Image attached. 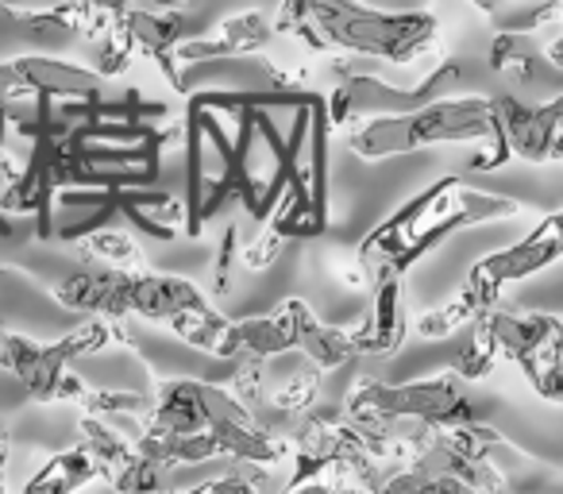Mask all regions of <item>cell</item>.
<instances>
[{
  "instance_id": "7a4b0ae2",
  "label": "cell",
  "mask_w": 563,
  "mask_h": 494,
  "mask_svg": "<svg viewBox=\"0 0 563 494\" xmlns=\"http://www.w3.org/2000/svg\"><path fill=\"white\" fill-rule=\"evenodd\" d=\"M243 97L189 94L186 124V235H201L205 224L232 197L235 132H240Z\"/></svg>"
},
{
  "instance_id": "f1b7e54d",
  "label": "cell",
  "mask_w": 563,
  "mask_h": 494,
  "mask_svg": "<svg viewBox=\"0 0 563 494\" xmlns=\"http://www.w3.org/2000/svg\"><path fill=\"white\" fill-rule=\"evenodd\" d=\"M78 406H86V414H132V417H151L155 409V394H143V391H89L78 398Z\"/></svg>"
},
{
  "instance_id": "30bf717a",
  "label": "cell",
  "mask_w": 563,
  "mask_h": 494,
  "mask_svg": "<svg viewBox=\"0 0 563 494\" xmlns=\"http://www.w3.org/2000/svg\"><path fill=\"white\" fill-rule=\"evenodd\" d=\"M494 124L506 135L509 155L525 163H555L563 155V97L555 94L544 105H521L517 97H490Z\"/></svg>"
},
{
  "instance_id": "7c38bea8",
  "label": "cell",
  "mask_w": 563,
  "mask_h": 494,
  "mask_svg": "<svg viewBox=\"0 0 563 494\" xmlns=\"http://www.w3.org/2000/svg\"><path fill=\"white\" fill-rule=\"evenodd\" d=\"M471 329L483 332V340L494 348L498 360L521 363L525 355H532L540 344L563 337V325L555 314H514V309L490 306L483 314L471 317Z\"/></svg>"
},
{
  "instance_id": "e0dca14e",
  "label": "cell",
  "mask_w": 563,
  "mask_h": 494,
  "mask_svg": "<svg viewBox=\"0 0 563 494\" xmlns=\"http://www.w3.org/2000/svg\"><path fill=\"white\" fill-rule=\"evenodd\" d=\"M209 306L201 290H197L189 278L178 275H155V271H132V286H128V309L143 321H174L178 314H189V309Z\"/></svg>"
},
{
  "instance_id": "277c9868",
  "label": "cell",
  "mask_w": 563,
  "mask_h": 494,
  "mask_svg": "<svg viewBox=\"0 0 563 494\" xmlns=\"http://www.w3.org/2000/svg\"><path fill=\"white\" fill-rule=\"evenodd\" d=\"M467 86H471V66L463 58L437 63L413 89H398L390 81L375 78V74H340L324 109H329V124L336 128V124H355V120H367V117H390V112L421 109V105L440 101V97L463 94Z\"/></svg>"
},
{
  "instance_id": "9c48e42d",
  "label": "cell",
  "mask_w": 563,
  "mask_h": 494,
  "mask_svg": "<svg viewBox=\"0 0 563 494\" xmlns=\"http://www.w3.org/2000/svg\"><path fill=\"white\" fill-rule=\"evenodd\" d=\"M294 81L271 63V58L255 55V51H240V55H212L197 58V63H178L174 74V94H274V89H290Z\"/></svg>"
},
{
  "instance_id": "4dcf8cb0",
  "label": "cell",
  "mask_w": 563,
  "mask_h": 494,
  "mask_svg": "<svg viewBox=\"0 0 563 494\" xmlns=\"http://www.w3.org/2000/svg\"><path fill=\"white\" fill-rule=\"evenodd\" d=\"M132 55H135V43L128 35V28L120 24V17L109 24V32L101 35V47H97V66L93 70L101 78H120V74L132 66Z\"/></svg>"
},
{
  "instance_id": "d6986e66",
  "label": "cell",
  "mask_w": 563,
  "mask_h": 494,
  "mask_svg": "<svg viewBox=\"0 0 563 494\" xmlns=\"http://www.w3.org/2000/svg\"><path fill=\"white\" fill-rule=\"evenodd\" d=\"M12 70L24 81V89L43 97H97L104 94V78L89 66L66 63L55 55H20L12 58Z\"/></svg>"
},
{
  "instance_id": "83f0119b",
  "label": "cell",
  "mask_w": 563,
  "mask_h": 494,
  "mask_svg": "<svg viewBox=\"0 0 563 494\" xmlns=\"http://www.w3.org/2000/svg\"><path fill=\"white\" fill-rule=\"evenodd\" d=\"M174 332H178L186 344L201 348V352H220V340H224V329H228V317L217 314L212 306H201V309H189V314H178L174 321H166Z\"/></svg>"
},
{
  "instance_id": "d6a6232c",
  "label": "cell",
  "mask_w": 563,
  "mask_h": 494,
  "mask_svg": "<svg viewBox=\"0 0 563 494\" xmlns=\"http://www.w3.org/2000/svg\"><path fill=\"white\" fill-rule=\"evenodd\" d=\"M471 317H475V306H471L467 290H460L452 301H444V306L432 309L429 317H421L417 332H421V337H444V332H455L460 325H467Z\"/></svg>"
},
{
  "instance_id": "ba28073f",
  "label": "cell",
  "mask_w": 563,
  "mask_h": 494,
  "mask_svg": "<svg viewBox=\"0 0 563 494\" xmlns=\"http://www.w3.org/2000/svg\"><path fill=\"white\" fill-rule=\"evenodd\" d=\"M560 255H563V217L560 212H548V217H540L537 224H532L529 235H521V240L501 248V252L483 255V260L467 271L463 290H467L475 314H483V309L498 306L501 290H506L509 283L540 275L544 267L560 263Z\"/></svg>"
},
{
  "instance_id": "e575fe53",
  "label": "cell",
  "mask_w": 563,
  "mask_h": 494,
  "mask_svg": "<svg viewBox=\"0 0 563 494\" xmlns=\"http://www.w3.org/2000/svg\"><path fill=\"white\" fill-rule=\"evenodd\" d=\"M494 367H498V355H494V348L483 340V332L475 329L471 344L463 348L460 360H455V375H460V378H486Z\"/></svg>"
},
{
  "instance_id": "603a6c76",
  "label": "cell",
  "mask_w": 563,
  "mask_h": 494,
  "mask_svg": "<svg viewBox=\"0 0 563 494\" xmlns=\"http://www.w3.org/2000/svg\"><path fill=\"white\" fill-rule=\"evenodd\" d=\"M93 479H104V468L86 452V444L66 448V452L51 455L32 479H27V491H74V486H86Z\"/></svg>"
},
{
  "instance_id": "8992f818",
  "label": "cell",
  "mask_w": 563,
  "mask_h": 494,
  "mask_svg": "<svg viewBox=\"0 0 563 494\" xmlns=\"http://www.w3.org/2000/svg\"><path fill=\"white\" fill-rule=\"evenodd\" d=\"M344 409L375 417H413V421H424L432 429L475 421V406H471L460 375H432L417 378V383H375V378H367V383L355 386Z\"/></svg>"
},
{
  "instance_id": "8fae6325",
  "label": "cell",
  "mask_w": 563,
  "mask_h": 494,
  "mask_svg": "<svg viewBox=\"0 0 563 494\" xmlns=\"http://www.w3.org/2000/svg\"><path fill=\"white\" fill-rule=\"evenodd\" d=\"M128 286H132V271L81 260L78 267L58 278L51 294H55L58 306L74 309V314H93V317L120 321V317L132 314L128 309Z\"/></svg>"
},
{
  "instance_id": "b9f144b4",
  "label": "cell",
  "mask_w": 563,
  "mask_h": 494,
  "mask_svg": "<svg viewBox=\"0 0 563 494\" xmlns=\"http://www.w3.org/2000/svg\"><path fill=\"white\" fill-rule=\"evenodd\" d=\"M9 444H0V486H4V479H9Z\"/></svg>"
},
{
  "instance_id": "6da1fadb",
  "label": "cell",
  "mask_w": 563,
  "mask_h": 494,
  "mask_svg": "<svg viewBox=\"0 0 563 494\" xmlns=\"http://www.w3.org/2000/svg\"><path fill=\"white\" fill-rule=\"evenodd\" d=\"M278 32L313 51H347L390 66H409L437 47L432 12H386L360 0H282Z\"/></svg>"
},
{
  "instance_id": "d4e9b609",
  "label": "cell",
  "mask_w": 563,
  "mask_h": 494,
  "mask_svg": "<svg viewBox=\"0 0 563 494\" xmlns=\"http://www.w3.org/2000/svg\"><path fill=\"white\" fill-rule=\"evenodd\" d=\"M78 248V260H93V263H104V267H124V271H140L143 267V252L135 235L128 232H117V228H93L86 232L81 240H74Z\"/></svg>"
},
{
  "instance_id": "ac0fdd59",
  "label": "cell",
  "mask_w": 563,
  "mask_h": 494,
  "mask_svg": "<svg viewBox=\"0 0 563 494\" xmlns=\"http://www.w3.org/2000/svg\"><path fill=\"white\" fill-rule=\"evenodd\" d=\"M120 24L128 28L135 51H143L147 58H155V66L163 70L166 86H174V74H178V63L170 58L174 43L186 40V20H181V9H155V4H128L120 12Z\"/></svg>"
},
{
  "instance_id": "8d00e7d4",
  "label": "cell",
  "mask_w": 563,
  "mask_h": 494,
  "mask_svg": "<svg viewBox=\"0 0 563 494\" xmlns=\"http://www.w3.org/2000/svg\"><path fill=\"white\" fill-rule=\"evenodd\" d=\"M282 248H286V240H282L278 232H271V228L263 224L255 232V240H251L247 248H243V263H247V267H255V271H263V267H271V263L278 260Z\"/></svg>"
},
{
  "instance_id": "2e32d148",
  "label": "cell",
  "mask_w": 563,
  "mask_h": 494,
  "mask_svg": "<svg viewBox=\"0 0 563 494\" xmlns=\"http://www.w3.org/2000/svg\"><path fill=\"white\" fill-rule=\"evenodd\" d=\"M117 217H124L132 228H140L151 240H178L186 232V201L170 194L158 182H143V186H120Z\"/></svg>"
},
{
  "instance_id": "7402d4cb",
  "label": "cell",
  "mask_w": 563,
  "mask_h": 494,
  "mask_svg": "<svg viewBox=\"0 0 563 494\" xmlns=\"http://www.w3.org/2000/svg\"><path fill=\"white\" fill-rule=\"evenodd\" d=\"M294 348H301L321 371H336L360 355L355 352L352 332L336 329V325H324L321 317L309 309V301H301V298H298V344Z\"/></svg>"
},
{
  "instance_id": "9a60e30c",
  "label": "cell",
  "mask_w": 563,
  "mask_h": 494,
  "mask_svg": "<svg viewBox=\"0 0 563 494\" xmlns=\"http://www.w3.org/2000/svg\"><path fill=\"white\" fill-rule=\"evenodd\" d=\"M375 301L371 314L363 317L360 329H352L355 352L360 355H394L409 337V314H406V275H386L383 283L371 286Z\"/></svg>"
},
{
  "instance_id": "836d02e7",
  "label": "cell",
  "mask_w": 563,
  "mask_h": 494,
  "mask_svg": "<svg viewBox=\"0 0 563 494\" xmlns=\"http://www.w3.org/2000/svg\"><path fill=\"white\" fill-rule=\"evenodd\" d=\"M313 402H317V375H298L282 386V391H274L271 406L286 417H298V414H306Z\"/></svg>"
},
{
  "instance_id": "f35d334b",
  "label": "cell",
  "mask_w": 563,
  "mask_h": 494,
  "mask_svg": "<svg viewBox=\"0 0 563 494\" xmlns=\"http://www.w3.org/2000/svg\"><path fill=\"white\" fill-rule=\"evenodd\" d=\"M20 94H32V89H24V81L16 78L12 63H0V109H4L9 101H16Z\"/></svg>"
},
{
  "instance_id": "f546056e",
  "label": "cell",
  "mask_w": 563,
  "mask_h": 494,
  "mask_svg": "<svg viewBox=\"0 0 563 494\" xmlns=\"http://www.w3.org/2000/svg\"><path fill=\"white\" fill-rule=\"evenodd\" d=\"M455 201H460L467 224H486V220H509L521 212V205L509 201V197L486 194V189H471V186H455Z\"/></svg>"
},
{
  "instance_id": "4fadbf2b",
  "label": "cell",
  "mask_w": 563,
  "mask_h": 494,
  "mask_svg": "<svg viewBox=\"0 0 563 494\" xmlns=\"http://www.w3.org/2000/svg\"><path fill=\"white\" fill-rule=\"evenodd\" d=\"M120 186H93V182H66L51 197V240H81L93 228L117 217Z\"/></svg>"
},
{
  "instance_id": "cb8c5ba5",
  "label": "cell",
  "mask_w": 563,
  "mask_h": 494,
  "mask_svg": "<svg viewBox=\"0 0 563 494\" xmlns=\"http://www.w3.org/2000/svg\"><path fill=\"white\" fill-rule=\"evenodd\" d=\"M212 440H217V452L228 455V460H251V463H274L286 444L271 440V432L263 425H232V421H217L209 425Z\"/></svg>"
},
{
  "instance_id": "ffe728a7",
  "label": "cell",
  "mask_w": 563,
  "mask_h": 494,
  "mask_svg": "<svg viewBox=\"0 0 563 494\" xmlns=\"http://www.w3.org/2000/svg\"><path fill=\"white\" fill-rule=\"evenodd\" d=\"M274 28L263 12H240V17H228L217 28V35H205V40H178L170 51L174 63H197V58L212 55H240V51H263L271 43Z\"/></svg>"
},
{
  "instance_id": "4316f807",
  "label": "cell",
  "mask_w": 563,
  "mask_h": 494,
  "mask_svg": "<svg viewBox=\"0 0 563 494\" xmlns=\"http://www.w3.org/2000/svg\"><path fill=\"white\" fill-rule=\"evenodd\" d=\"M560 348H563V337L548 340V344H540L532 355H525L517 367H521V375L529 378V386L540 394L544 402H560L563 394V360H560Z\"/></svg>"
},
{
  "instance_id": "ab89813d",
  "label": "cell",
  "mask_w": 563,
  "mask_h": 494,
  "mask_svg": "<svg viewBox=\"0 0 563 494\" xmlns=\"http://www.w3.org/2000/svg\"><path fill=\"white\" fill-rule=\"evenodd\" d=\"M86 4H93L97 12H109V17H120V12H124L132 0H86Z\"/></svg>"
},
{
  "instance_id": "3957f363",
  "label": "cell",
  "mask_w": 563,
  "mask_h": 494,
  "mask_svg": "<svg viewBox=\"0 0 563 494\" xmlns=\"http://www.w3.org/2000/svg\"><path fill=\"white\" fill-rule=\"evenodd\" d=\"M360 124V120H355ZM498 132L490 97H440L421 109L367 117L355 132H347V147L367 163L394 155H409L429 143H478Z\"/></svg>"
},
{
  "instance_id": "d590c367",
  "label": "cell",
  "mask_w": 563,
  "mask_h": 494,
  "mask_svg": "<svg viewBox=\"0 0 563 494\" xmlns=\"http://www.w3.org/2000/svg\"><path fill=\"white\" fill-rule=\"evenodd\" d=\"M235 243H240V232H235V224H228V228H224V235H220L217 260H212V290H217V298H228V294H232V260H235Z\"/></svg>"
},
{
  "instance_id": "52a82bcc",
  "label": "cell",
  "mask_w": 563,
  "mask_h": 494,
  "mask_svg": "<svg viewBox=\"0 0 563 494\" xmlns=\"http://www.w3.org/2000/svg\"><path fill=\"white\" fill-rule=\"evenodd\" d=\"M112 337H117V329H112L109 317H93V321L78 325L74 332L58 337L55 344H35V340L4 329L0 332V367L9 371V375H16L27 394L51 402L66 363L81 360V355L104 352L112 344Z\"/></svg>"
},
{
  "instance_id": "44dd1931",
  "label": "cell",
  "mask_w": 563,
  "mask_h": 494,
  "mask_svg": "<svg viewBox=\"0 0 563 494\" xmlns=\"http://www.w3.org/2000/svg\"><path fill=\"white\" fill-rule=\"evenodd\" d=\"M490 70L498 74H517L525 81H544L560 78V66L548 58V51L540 47V40L532 32H498L490 43Z\"/></svg>"
},
{
  "instance_id": "5b68a950",
  "label": "cell",
  "mask_w": 563,
  "mask_h": 494,
  "mask_svg": "<svg viewBox=\"0 0 563 494\" xmlns=\"http://www.w3.org/2000/svg\"><path fill=\"white\" fill-rule=\"evenodd\" d=\"M286 132L274 124V117L263 109L258 94L243 97L240 112V132H235V178L232 194L247 209V217L263 220L271 212L274 197L282 194V178H286Z\"/></svg>"
},
{
  "instance_id": "60d3db41",
  "label": "cell",
  "mask_w": 563,
  "mask_h": 494,
  "mask_svg": "<svg viewBox=\"0 0 563 494\" xmlns=\"http://www.w3.org/2000/svg\"><path fill=\"white\" fill-rule=\"evenodd\" d=\"M471 4H475L478 12H486V17H498L501 12V0H471Z\"/></svg>"
},
{
  "instance_id": "1f68e13d",
  "label": "cell",
  "mask_w": 563,
  "mask_h": 494,
  "mask_svg": "<svg viewBox=\"0 0 563 494\" xmlns=\"http://www.w3.org/2000/svg\"><path fill=\"white\" fill-rule=\"evenodd\" d=\"M109 483L117 486V491H163V486H170V468L158 463V460H151V455L135 452L132 460H128L124 468L109 479Z\"/></svg>"
},
{
  "instance_id": "5bb4252c",
  "label": "cell",
  "mask_w": 563,
  "mask_h": 494,
  "mask_svg": "<svg viewBox=\"0 0 563 494\" xmlns=\"http://www.w3.org/2000/svg\"><path fill=\"white\" fill-rule=\"evenodd\" d=\"M298 344V298H286L274 314L266 317H243V321H228L224 340H220V360L232 355H258V360H274L286 355Z\"/></svg>"
},
{
  "instance_id": "484cf974",
  "label": "cell",
  "mask_w": 563,
  "mask_h": 494,
  "mask_svg": "<svg viewBox=\"0 0 563 494\" xmlns=\"http://www.w3.org/2000/svg\"><path fill=\"white\" fill-rule=\"evenodd\" d=\"M81 444H86V452L93 455L97 463L104 468V479H112L120 468H124L128 460L135 455L132 440L124 437V432H117L109 421H101L97 414H86L81 417Z\"/></svg>"
},
{
  "instance_id": "74e56055",
  "label": "cell",
  "mask_w": 563,
  "mask_h": 494,
  "mask_svg": "<svg viewBox=\"0 0 563 494\" xmlns=\"http://www.w3.org/2000/svg\"><path fill=\"white\" fill-rule=\"evenodd\" d=\"M475 147V155H471V171H498V166H506L509 158V143H506V135L501 132H494V135H486V140H478V143H471Z\"/></svg>"
}]
</instances>
